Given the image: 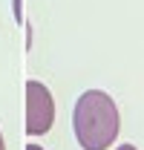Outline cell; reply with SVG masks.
<instances>
[{
    "label": "cell",
    "mask_w": 144,
    "mask_h": 150,
    "mask_svg": "<svg viewBox=\"0 0 144 150\" xmlns=\"http://www.w3.org/2000/svg\"><path fill=\"white\" fill-rule=\"evenodd\" d=\"M118 127H121L118 107L104 90H87L75 101L72 130L84 150H107L118 139Z\"/></svg>",
    "instance_id": "obj_1"
},
{
    "label": "cell",
    "mask_w": 144,
    "mask_h": 150,
    "mask_svg": "<svg viewBox=\"0 0 144 150\" xmlns=\"http://www.w3.org/2000/svg\"><path fill=\"white\" fill-rule=\"evenodd\" d=\"M115 150H138V147H133V144H121V147H115Z\"/></svg>",
    "instance_id": "obj_3"
},
{
    "label": "cell",
    "mask_w": 144,
    "mask_h": 150,
    "mask_svg": "<svg viewBox=\"0 0 144 150\" xmlns=\"http://www.w3.org/2000/svg\"><path fill=\"white\" fill-rule=\"evenodd\" d=\"M26 150H43V147H40V144H29Z\"/></svg>",
    "instance_id": "obj_4"
},
{
    "label": "cell",
    "mask_w": 144,
    "mask_h": 150,
    "mask_svg": "<svg viewBox=\"0 0 144 150\" xmlns=\"http://www.w3.org/2000/svg\"><path fill=\"white\" fill-rule=\"evenodd\" d=\"M55 124V98L40 81H26V133L43 136Z\"/></svg>",
    "instance_id": "obj_2"
},
{
    "label": "cell",
    "mask_w": 144,
    "mask_h": 150,
    "mask_svg": "<svg viewBox=\"0 0 144 150\" xmlns=\"http://www.w3.org/2000/svg\"><path fill=\"white\" fill-rule=\"evenodd\" d=\"M0 150H6V142H3V136H0Z\"/></svg>",
    "instance_id": "obj_5"
}]
</instances>
